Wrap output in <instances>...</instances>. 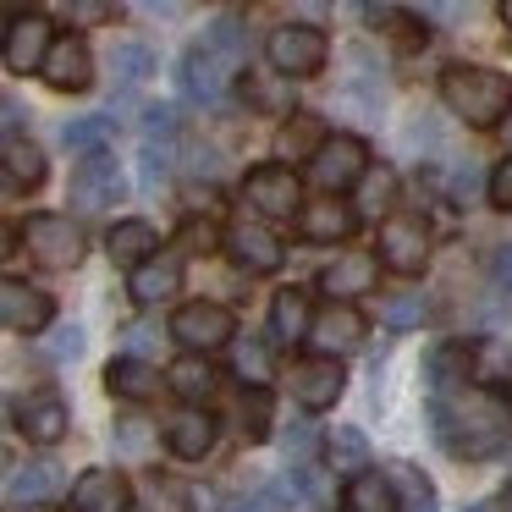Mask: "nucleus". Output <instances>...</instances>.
<instances>
[{"mask_svg":"<svg viewBox=\"0 0 512 512\" xmlns=\"http://www.w3.org/2000/svg\"><path fill=\"white\" fill-rule=\"evenodd\" d=\"M116 441H122V452H127V457H138V452L149 446L144 419H116Z\"/></svg>","mask_w":512,"mask_h":512,"instance_id":"nucleus-48","label":"nucleus"},{"mask_svg":"<svg viewBox=\"0 0 512 512\" xmlns=\"http://www.w3.org/2000/svg\"><path fill=\"white\" fill-rule=\"evenodd\" d=\"M292 474H298V485H292V496H309L314 507H331V501H336L331 468H320V463H298Z\"/></svg>","mask_w":512,"mask_h":512,"instance_id":"nucleus-35","label":"nucleus"},{"mask_svg":"<svg viewBox=\"0 0 512 512\" xmlns=\"http://www.w3.org/2000/svg\"><path fill=\"white\" fill-rule=\"evenodd\" d=\"M391 479L408 490V512H435V490L419 479V468H413V463H391Z\"/></svg>","mask_w":512,"mask_h":512,"instance_id":"nucleus-39","label":"nucleus"},{"mask_svg":"<svg viewBox=\"0 0 512 512\" xmlns=\"http://www.w3.org/2000/svg\"><path fill=\"white\" fill-rule=\"evenodd\" d=\"M287 452H309V430H303V424L287 435Z\"/></svg>","mask_w":512,"mask_h":512,"instance_id":"nucleus-52","label":"nucleus"},{"mask_svg":"<svg viewBox=\"0 0 512 512\" xmlns=\"http://www.w3.org/2000/svg\"><path fill=\"white\" fill-rule=\"evenodd\" d=\"M105 386H111V397H127V402H149L166 380H160V369H149L144 358H116L111 369H105Z\"/></svg>","mask_w":512,"mask_h":512,"instance_id":"nucleus-27","label":"nucleus"},{"mask_svg":"<svg viewBox=\"0 0 512 512\" xmlns=\"http://www.w3.org/2000/svg\"><path fill=\"white\" fill-rule=\"evenodd\" d=\"M468 512H496V507H490V501H474V507H468Z\"/></svg>","mask_w":512,"mask_h":512,"instance_id":"nucleus-53","label":"nucleus"},{"mask_svg":"<svg viewBox=\"0 0 512 512\" xmlns=\"http://www.w3.org/2000/svg\"><path fill=\"white\" fill-rule=\"evenodd\" d=\"M45 83L56 94H83L94 83V56L78 34L56 39V50H50V61H45Z\"/></svg>","mask_w":512,"mask_h":512,"instance_id":"nucleus-16","label":"nucleus"},{"mask_svg":"<svg viewBox=\"0 0 512 512\" xmlns=\"http://www.w3.org/2000/svg\"><path fill=\"white\" fill-rule=\"evenodd\" d=\"M232 375L243 380L248 391H265V380H270V347L259 342V336H237V342H232Z\"/></svg>","mask_w":512,"mask_h":512,"instance_id":"nucleus-33","label":"nucleus"},{"mask_svg":"<svg viewBox=\"0 0 512 512\" xmlns=\"http://www.w3.org/2000/svg\"><path fill=\"white\" fill-rule=\"evenodd\" d=\"M501 23H512V0H507V6H501Z\"/></svg>","mask_w":512,"mask_h":512,"instance_id":"nucleus-54","label":"nucleus"},{"mask_svg":"<svg viewBox=\"0 0 512 512\" xmlns=\"http://www.w3.org/2000/svg\"><path fill=\"white\" fill-rule=\"evenodd\" d=\"M369 177V149L358 144L353 133H331L320 144V155L309 160V182L325 193V199H336V193L358 188V182Z\"/></svg>","mask_w":512,"mask_h":512,"instance_id":"nucleus-4","label":"nucleus"},{"mask_svg":"<svg viewBox=\"0 0 512 512\" xmlns=\"http://www.w3.org/2000/svg\"><path fill=\"white\" fill-rule=\"evenodd\" d=\"M325 457H331V474H369V441L353 424H336L331 441H325Z\"/></svg>","mask_w":512,"mask_h":512,"instance_id":"nucleus-31","label":"nucleus"},{"mask_svg":"<svg viewBox=\"0 0 512 512\" xmlns=\"http://www.w3.org/2000/svg\"><path fill=\"white\" fill-rule=\"evenodd\" d=\"M490 276H496L501 292H512V243L496 248V259H490Z\"/></svg>","mask_w":512,"mask_h":512,"instance_id":"nucleus-51","label":"nucleus"},{"mask_svg":"<svg viewBox=\"0 0 512 512\" xmlns=\"http://www.w3.org/2000/svg\"><path fill=\"white\" fill-rule=\"evenodd\" d=\"M0 166H6V193H28V188H39V182H45V149L12 133V138H6Z\"/></svg>","mask_w":512,"mask_h":512,"instance_id":"nucleus-26","label":"nucleus"},{"mask_svg":"<svg viewBox=\"0 0 512 512\" xmlns=\"http://www.w3.org/2000/svg\"><path fill=\"white\" fill-rule=\"evenodd\" d=\"M501 133H507V149H512V122H507V127H501Z\"/></svg>","mask_w":512,"mask_h":512,"instance_id":"nucleus-55","label":"nucleus"},{"mask_svg":"<svg viewBox=\"0 0 512 512\" xmlns=\"http://www.w3.org/2000/svg\"><path fill=\"white\" fill-rule=\"evenodd\" d=\"M347 512H402V501H397V479H386V474H358L353 485H347Z\"/></svg>","mask_w":512,"mask_h":512,"instance_id":"nucleus-30","label":"nucleus"},{"mask_svg":"<svg viewBox=\"0 0 512 512\" xmlns=\"http://www.w3.org/2000/svg\"><path fill=\"white\" fill-rule=\"evenodd\" d=\"M105 248H111V259L133 276V270H144L149 259H155L160 237H155V226H149V221H116L111 237H105Z\"/></svg>","mask_w":512,"mask_h":512,"instance_id":"nucleus-23","label":"nucleus"},{"mask_svg":"<svg viewBox=\"0 0 512 512\" xmlns=\"http://www.w3.org/2000/svg\"><path fill=\"white\" fill-rule=\"evenodd\" d=\"M166 446H171L177 457H188V463L210 457V446H215V419H210V413H199V408L177 413V419L166 424Z\"/></svg>","mask_w":512,"mask_h":512,"instance_id":"nucleus-24","label":"nucleus"},{"mask_svg":"<svg viewBox=\"0 0 512 512\" xmlns=\"http://www.w3.org/2000/svg\"><path fill=\"white\" fill-rule=\"evenodd\" d=\"M353 226H358V210L342 199L303 204V215H298V232L309 237V243H342V237H353Z\"/></svg>","mask_w":512,"mask_h":512,"instance_id":"nucleus-21","label":"nucleus"},{"mask_svg":"<svg viewBox=\"0 0 512 512\" xmlns=\"http://www.w3.org/2000/svg\"><path fill=\"white\" fill-rule=\"evenodd\" d=\"M50 50H56V28L45 12L6 17V72H45Z\"/></svg>","mask_w":512,"mask_h":512,"instance_id":"nucleus-7","label":"nucleus"},{"mask_svg":"<svg viewBox=\"0 0 512 512\" xmlns=\"http://www.w3.org/2000/svg\"><path fill=\"white\" fill-rule=\"evenodd\" d=\"M210 45L226 56V67H243V61H248V34L237 28V17H215V28H210Z\"/></svg>","mask_w":512,"mask_h":512,"instance_id":"nucleus-37","label":"nucleus"},{"mask_svg":"<svg viewBox=\"0 0 512 512\" xmlns=\"http://www.w3.org/2000/svg\"><path fill=\"white\" fill-rule=\"evenodd\" d=\"M342 391H347V369H342V358L314 353V358H298V364H292V397H298L309 413L336 408V397H342Z\"/></svg>","mask_w":512,"mask_h":512,"instance_id":"nucleus-12","label":"nucleus"},{"mask_svg":"<svg viewBox=\"0 0 512 512\" xmlns=\"http://www.w3.org/2000/svg\"><path fill=\"white\" fill-rule=\"evenodd\" d=\"M386 320L397 325V331H408V325L424 320V292H402V298L386 303Z\"/></svg>","mask_w":512,"mask_h":512,"instance_id":"nucleus-41","label":"nucleus"},{"mask_svg":"<svg viewBox=\"0 0 512 512\" xmlns=\"http://www.w3.org/2000/svg\"><path fill=\"white\" fill-rule=\"evenodd\" d=\"M237 419H243V435H248V441H265V435H270V391H243V408H237Z\"/></svg>","mask_w":512,"mask_h":512,"instance_id":"nucleus-38","label":"nucleus"},{"mask_svg":"<svg viewBox=\"0 0 512 512\" xmlns=\"http://www.w3.org/2000/svg\"><path fill=\"white\" fill-rule=\"evenodd\" d=\"M309 331H314V303H309V292H303V287H281L276 303H270V336L292 347V342H309Z\"/></svg>","mask_w":512,"mask_h":512,"instance_id":"nucleus-22","label":"nucleus"},{"mask_svg":"<svg viewBox=\"0 0 512 512\" xmlns=\"http://www.w3.org/2000/svg\"><path fill=\"white\" fill-rule=\"evenodd\" d=\"M45 353L56 358V364H67V358H78V353H83V331H78V325H61V331L45 342Z\"/></svg>","mask_w":512,"mask_h":512,"instance_id":"nucleus-45","label":"nucleus"},{"mask_svg":"<svg viewBox=\"0 0 512 512\" xmlns=\"http://www.w3.org/2000/svg\"><path fill=\"white\" fill-rule=\"evenodd\" d=\"M364 314L353 309V303H331V309H320L314 314V331H309V342L320 347L325 358H336V353H353L358 342H364Z\"/></svg>","mask_w":512,"mask_h":512,"instance_id":"nucleus-17","label":"nucleus"},{"mask_svg":"<svg viewBox=\"0 0 512 512\" xmlns=\"http://www.w3.org/2000/svg\"><path fill=\"white\" fill-rule=\"evenodd\" d=\"M166 386L177 391L182 402H210V397H215V369H210V358L182 353L177 364L166 369Z\"/></svg>","mask_w":512,"mask_h":512,"instance_id":"nucleus-29","label":"nucleus"},{"mask_svg":"<svg viewBox=\"0 0 512 512\" xmlns=\"http://www.w3.org/2000/svg\"><path fill=\"white\" fill-rule=\"evenodd\" d=\"M122 193H127V177H122V166H116L111 155H83L78 160V171H72V193L67 199L78 204L83 215H100V210H111V204H122Z\"/></svg>","mask_w":512,"mask_h":512,"instance_id":"nucleus-8","label":"nucleus"},{"mask_svg":"<svg viewBox=\"0 0 512 512\" xmlns=\"http://www.w3.org/2000/svg\"><path fill=\"white\" fill-rule=\"evenodd\" d=\"M23 243L45 270H72L83 259V226L72 215H28Z\"/></svg>","mask_w":512,"mask_h":512,"instance_id":"nucleus-5","label":"nucleus"},{"mask_svg":"<svg viewBox=\"0 0 512 512\" xmlns=\"http://www.w3.org/2000/svg\"><path fill=\"white\" fill-rule=\"evenodd\" d=\"M243 100L254 116H292V78L281 72H243Z\"/></svg>","mask_w":512,"mask_h":512,"instance_id":"nucleus-25","label":"nucleus"},{"mask_svg":"<svg viewBox=\"0 0 512 512\" xmlns=\"http://www.w3.org/2000/svg\"><path fill=\"white\" fill-rule=\"evenodd\" d=\"M430 413H435V435L457 457H485L507 435V408L485 391H441L430 402Z\"/></svg>","mask_w":512,"mask_h":512,"instance_id":"nucleus-1","label":"nucleus"},{"mask_svg":"<svg viewBox=\"0 0 512 512\" xmlns=\"http://www.w3.org/2000/svg\"><path fill=\"white\" fill-rule=\"evenodd\" d=\"M391 193H397V177H391V171H369L364 177V204L369 210H386Z\"/></svg>","mask_w":512,"mask_h":512,"instance_id":"nucleus-44","label":"nucleus"},{"mask_svg":"<svg viewBox=\"0 0 512 512\" xmlns=\"http://www.w3.org/2000/svg\"><path fill=\"white\" fill-rule=\"evenodd\" d=\"M243 199L254 204L259 215H270V221H281V215L298 210L303 215V182L292 166H281V160H270V166H254L243 182Z\"/></svg>","mask_w":512,"mask_h":512,"instance_id":"nucleus-9","label":"nucleus"},{"mask_svg":"<svg viewBox=\"0 0 512 512\" xmlns=\"http://www.w3.org/2000/svg\"><path fill=\"white\" fill-rule=\"evenodd\" d=\"M364 17H369V23H391V34H408V28H413V17L397 12V6H364Z\"/></svg>","mask_w":512,"mask_h":512,"instance_id":"nucleus-50","label":"nucleus"},{"mask_svg":"<svg viewBox=\"0 0 512 512\" xmlns=\"http://www.w3.org/2000/svg\"><path fill=\"white\" fill-rule=\"evenodd\" d=\"M441 100L452 105V116H463L468 127H507L512 122V78L490 67H446L441 72Z\"/></svg>","mask_w":512,"mask_h":512,"instance_id":"nucleus-2","label":"nucleus"},{"mask_svg":"<svg viewBox=\"0 0 512 512\" xmlns=\"http://www.w3.org/2000/svg\"><path fill=\"white\" fill-rule=\"evenodd\" d=\"M177 89L188 94L193 105H215L226 94V56L215 45H193L177 67Z\"/></svg>","mask_w":512,"mask_h":512,"instance_id":"nucleus-13","label":"nucleus"},{"mask_svg":"<svg viewBox=\"0 0 512 512\" xmlns=\"http://www.w3.org/2000/svg\"><path fill=\"white\" fill-rule=\"evenodd\" d=\"M67 424H72V413H67V402H61L56 391H39V397L17 402V430H23L28 441H39V446H56L61 435H67Z\"/></svg>","mask_w":512,"mask_h":512,"instance_id":"nucleus-18","label":"nucleus"},{"mask_svg":"<svg viewBox=\"0 0 512 512\" xmlns=\"http://www.w3.org/2000/svg\"><path fill=\"white\" fill-rule=\"evenodd\" d=\"M166 171H171V144H155V138H144V182L155 188Z\"/></svg>","mask_w":512,"mask_h":512,"instance_id":"nucleus-46","label":"nucleus"},{"mask_svg":"<svg viewBox=\"0 0 512 512\" xmlns=\"http://www.w3.org/2000/svg\"><path fill=\"white\" fill-rule=\"evenodd\" d=\"M171 336H177L188 353H210V347H226L237 342V320L226 303H182L177 314H171Z\"/></svg>","mask_w":512,"mask_h":512,"instance_id":"nucleus-6","label":"nucleus"},{"mask_svg":"<svg viewBox=\"0 0 512 512\" xmlns=\"http://www.w3.org/2000/svg\"><path fill=\"white\" fill-rule=\"evenodd\" d=\"M380 265L397 270V276H419L430 265V226L419 215H391L380 226Z\"/></svg>","mask_w":512,"mask_h":512,"instance_id":"nucleus-10","label":"nucleus"},{"mask_svg":"<svg viewBox=\"0 0 512 512\" xmlns=\"http://www.w3.org/2000/svg\"><path fill=\"white\" fill-rule=\"evenodd\" d=\"M474 364H479V347H468V342H446V347H435L430 353V380H435V397L441 391H457L468 375H474Z\"/></svg>","mask_w":512,"mask_h":512,"instance_id":"nucleus-28","label":"nucleus"},{"mask_svg":"<svg viewBox=\"0 0 512 512\" xmlns=\"http://www.w3.org/2000/svg\"><path fill=\"white\" fill-rule=\"evenodd\" d=\"M127 292H133L144 309L177 298V292H182V254H155L144 270H133V276H127Z\"/></svg>","mask_w":512,"mask_h":512,"instance_id":"nucleus-20","label":"nucleus"},{"mask_svg":"<svg viewBox=\"0 0 512 512\" xmlns=\"http://www.w3.org/2000/svg\"><path fill=\"white\" fill-rule=\"evenodd\" d=\"M380 276V259L353 248V254H336L331 265L320 270V292H331V303H353L358 292H369Z\"/></svg>","mask_w":512,"mask_h":512,"instance_id":"nucleus-15","label":"nucleus"},{"mask_svg":"<svg viewBox=\"0 0 512 512\" xmlns=\"http://www.w3.org/2000/svg\"><path fill=\"white\" fill-rule=\"evenodd\" d=\"M485 193H490V204H496V210H507V215H512V155L485 177Z\"/></svg>","mask_w":512,"mask_h":512,"instance_id":"nucleus-43","label":"nucleus"},{"mask_svg":"<svg viewBox=\"0 0 512 512\" xmlns=\"http://www.w3.org/2000/svg\"><path fill=\"white\" fill-rule=\"evenodd\" d=\"M61 12H67V23H111V6H100V0H72Z\"/></svg>","mask_w":512,"mask_h":512,"instance_id":"nucleus-49","label":"nucleus"},{"mask_svg":"<svg viewBox=\"0 0 512 512\" xmlns=\"http://www.w3.org/2000/svg\"><path fill=\"white\" fill-rule=\"evenodd\" d=\"M331 133H320V122H314V116H298V122H287V133H281V155H292V160H314L320 155V144Z\"/></svg>","mask_w":512,"mask_h":512,"instance_id":"nucleus-34","label":"nucleus"},{"mask_svg":"<svg viewBox=\"0 0 512 512\" xmlns=\"http://www.w3.org/2000/svg\"><path fill=\"white\" fill-rule=\"evenodd\" d=\"M127 479L116 468H83L72 485V512H127Z\"/></svg>","mask_w":512,"mask_h":512,"instance_id":"nucleus-19","label":"nucleus"},{"mask_svg":"<svg viewBox=\"0 0 512 512\" xmlns=\"http://www.w3.org/2000/svg\"><path fill=\"white\" fill-rule=\"evenodd\" d=\"M182 248H188V254H210V248H215V226L193 215V221L182 226Z\"/></svg>","mask_w":512,"mask_h":512,"instance_id":"nucleus-47","label":"nucleus"},{"mask_svg":"<svg viewBox=\"0 0 512 512\" xmlns=\"http://www.w3.org/2000/svg\"><path fill=\"white\" fill-rule=\"evenodd\" d=\"M111 133V122H105V116H94V122H67L61 127V138H67V149H89V155H100V138Z\"/></svg>","mask_w":512,"mask_h":512,"instance_id":"nucleus-40","label":"nucleus"},{"mask_svg":"<svg viewBox=\"0 0 512 512\" xmlns=\"http://www.w3.org/2000/svg\"><path fill=\"white\" fill-rule=\"evenodd\" d=\"M232 512H292L287 501V485H270V490H254V496H243Z\"/></svg>","mask_w":512,"mask_h":512,"instance_id":"nucleus-42","label":"nucleus"},{"mask_svg":"<svg viewBox=\"0 0 512 512\" xmlns=\"http://www.w3.org/2000/svg\"><path fill=\"white\" fill-rule=\"evenodd\" d=\"M226 254H232V265L237 270H248V276H270V270H281V254H287V248H281V237L270 232L265 221H232L226 226Z\"/></svg>","mask_w":512,"mask_h":512,"instance_id":"nucleus-11","label":"nucleus"},{"mask_svg":"<svg viewBox=\"0 0 512 512\" xmlns=\"http://www.w3.org/2000/svg\"><path fill=\"white\" fill-rule=\"evenodd\" d=\"M111 67H116V78H122V83H144L149 72H155V50H149V45H116L111 50Z\"/></svg>","mask_w":512,"mask_h":512,"instance_id":"nucleus-36","label":"nucleus"},{"mask_svg":"<svg viewBox=\"0 0 512 512\" xmlns=\"http://www.w3.org/2000/svg\"><path fill=\"white\" fill-rule=\"evenodd\" d=\"M56 485H61L56 463L12 468V479H6V501H12V507H23V501H45V496H56Z\"/></svg>","mask_w":512,"mask_h":512,"instance_id":"nucleus-32","label":"nucleus"},{"mask_svg":"<svg viewBox=\"0 0 512 512\" xmlns=\"http://www.w3.org/2000/svg\"><path fill=\"white\" fill-rule=\"evenodd\" d=\"M265 56L281 78H314V72H325V61H331V39L314 23H281L276 34H270Z\"/></svg>","mask_w":512,"mask_h":512,"instance_id":"nucleus-3","label":"nucleus"},{"mask_svg":"<svg viewBox=\"0 0 512 512\" xmlns=\"http://www.w3.org/2000/svg\"><path fill=\"white\" fill-rule=\"evenodd\" d=\"M50 292H39V287H28V281H6L0 287V320H6V331H17V336H34V331H45L50 325Z\"/></svg>","mask_w":512,"mask_h":512,"instance_id":"nucleus-14","label":"nucleus"}]
</instances>
